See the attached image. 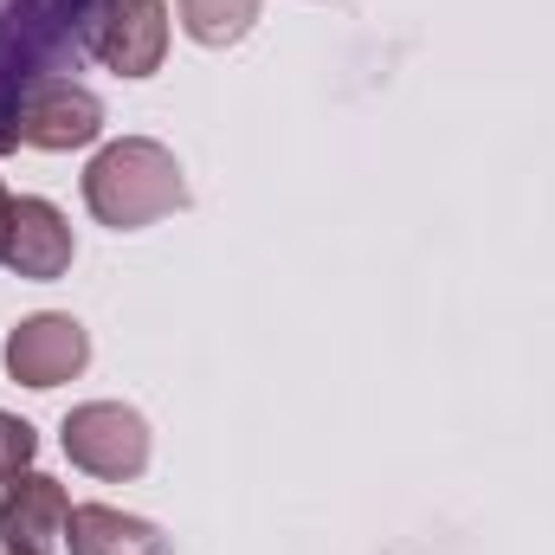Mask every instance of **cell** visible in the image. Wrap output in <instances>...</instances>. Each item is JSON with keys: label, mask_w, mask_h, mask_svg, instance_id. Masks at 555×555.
I'll return each mask as SVG.
<instances>
[{"label": "cell", "mask_w": 555, "mask_h": 555, "mask_svg": "<svg viewBox=\"0 0 555 555\" xmlns=\"http://www.w3.org/2000/svg\"><path fill=\"white\" fill-rule=\"evenodd\" d=\"M72 220L52 207V201H39V194H20L13 207H7V227H0V266L20 278H33V284H46V278H65L72 272Z\"/></svg>", "instance_id": "5"}, {"label": "cell", "mask_w": 555, "mask_h": 555, "mask_svg": "<svg viewBox=\"0 0 555 555\" xmlns=\"http://www.w3.org/2000/svg\"><path fill=\"white\" fill-rule=\"evenodd\" d=\"M7 124H13V137L26 142V149H85V142L104 137V104L85 91V85H72V78H39V85H26L13 104H7Z\"/></svg>", "instance_id": "3"}, {"label": "cell", "mask_w": 555, "mask_h": 555, "mask_svg": "<svg viewBox=\"0 0 555 555\" xmlns=\"http://www.w3.org/2000/svg\"><path fill=\"white\" fill-rule=\"evenodd\" d=\"M85 362H91V336L65 310H39V317L13 323V336H7V375L20 388H59L72 375H85Z\"/></svg>", "instance_id": "4"}, {"label": "cell", "mask_w": 555, "mask_h": 555, "mask_svg": "<svg viewBox=\"0 0 555 555\" xmlns=\"http://www.w3.org/2000/svg\"><path fill=\"white\" fill-rule=\"evenodd\" d=\"M175 7H181V33L194 46H207V52L240 46L253 33V20H259V0H175Z\"/></svg>", "instance_id": "9"}, {"label": "cell", "mask_w": 555, "mask_h": 555, "mask_svg": "<svg viewBox=\"0 0 555 555\" xmlns=\"http://www.w3.org/2000/svg\"><path fill=\"white\" fill-rule=\"evenodd\" d=\"M7 149H20V137H13V124H7V104H0V155Z\"/></svg>", "instance_id": "11"}, {"label": "cell", "mask_w": 555, "mask_h": 555, "mask_svg": "<svg viewBox=\"0 0 555 555\" xmlns=\"http://www.w3.org/2000/svg\"><path fill=\"white\" fill-rule=\"evenodd\" d=\"M91 52L124 72V78H149L162 72V52H168V7L162 0H117L98 33H91Z\"/></svg>", "instance_id": "7"}, {"label": "cell", "mask_w": 555, "mask_h": 555, "mask_svg": "<svg viewBox=\"0 0 555 555\" xmlns=\"http://www.w3.org/2000/svg\"><path fill=\"white\" fill-rule=\"evenodd\" d=\"M33 452H39V433H33L20 414H0V491L33 465Z\"/></svg>", "instance_id": "10"}, {"label": "cell", "mask_w": 555, "mask_h": 555, "mask_svg": "<svg viewBox=\"0 0 555 555\" xmlns=\"http://www.w3.org/2000/svg\"><path fill=\"white\" fill-rule=\"evenodd\" d=\"M85 207L98 227L111 233H137V227H155L168 214L188 207V181H181V162L149 137H124L104 142L85 168Z\"/></svg>", "instance_id": "1"}, {"label": "cell", "mask_w": 555, "mask_h": 555, "mask_svg": "<svg viewBox=\"0 0 555 555\" xmlns=\"http://www.w3.org/2000/svg\"><path fill=\"white\" fill-rule=\"evenodd\" d=\"M65 524H72V498L59 478L46 472H20L7 491H0V537L7 555H52L65 543Z\"/></svg>", "instance_id": "6"}, {"label": "cell", "mask_w": 555, "mask_h": 555, "mask_svg": "<svg viewBox=\"0 0 555 555\" xmlns=\"http://www.w3.org/2000/svg\"><path fill=\"white\" fill-rule=\"evenodd\" d=\"M65 459L78 472H91V478H111V485L142 478V465H149V420L137 408H124V401H85V408L65 414Z\"/></svg>", "instance_id": "2"}, {"label": "cell", "mask_w": 555, "mask_h": 555, "mask_svg": "<svg viewBox=\"0 0 555 555\" xmlns=\"http://www.w3.org/2000/svg\"><path fill=\"white\" fill-rule=\"evenodd\" d=\"M7 207H13V194H7V188H0V227H7Z\"/></svg>", "instance_id": "12"}, {"label": "cell", "mask_w": 555, "mask_h": 555, "mask_svg": "<svg viewBox=\"0 0 555 555\" xmlns=\"http://www.w3.org/2000/svg\"><path fill=\"white\" fill-rule=\"evenodd\" d=\"M65 543L72 555H168V537L149 517H130L117 504H78L65 524Z\"/></svg>", "instance_id": "8"}]
</instances>
